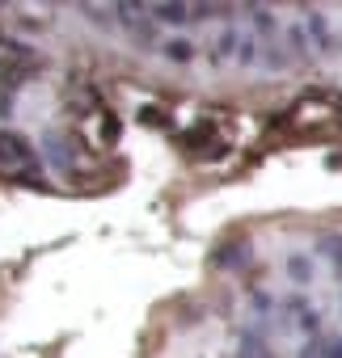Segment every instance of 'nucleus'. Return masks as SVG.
<instances>
[{"label": "nucleus", "instance_id": "2", "mask_svg": "<svg viewBox=\"0 0 342 358\" xmlns=\"http://www.w3.org/2000/svg\"><path fill=\"white\" fill-rule=\"evenodd\" d=\"M34 169H39V156L26 143V135L0 131V177H22V173H34Z\"/></svg>", "mask_w": 342, "mask_h": 358}, {"label": "nucleus", "instance_id": "1", "mask_svg": "<svg viewBox=\"0 0 342 358\" xmlns=\"http://www.w3.org/2000/svg\"><path fill=\"white\" fill-rule=\"evenodd\" d=\"M279 17H283V47L292 59L342 51V5H313Z\"/></svg>", "mask_w": 342, "mask_h": 358}]
</instances>
